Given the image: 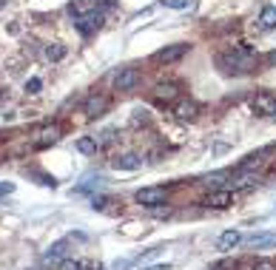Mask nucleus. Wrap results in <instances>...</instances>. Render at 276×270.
<instances>
[{"instance_id":"9b49d317","label":"nucleus","mask_w":276,"mask_h":270,"mask_svg":"<svg viewBox=\"0 0 276 270\" xmlns=\"http://www.w3.org/2000/svg\"><path fill=\"white\" fill-rule=\"evenodd\" d=\"M66 256H68V239H60V242H54V245L49 247V253H46V262L60 264Z\"/></svg>"},{"instance_id":"c85d7f7f","label":"nucleus","mask_w":276,"mask_h":270,"mask_svg":"<svg viewBox=\"0 0 276 270\" xmlns=\"http://www.w3.org/2000/svg\"><path fill=\"white\" fill-rule=\"evenodd\" d=\"M142 270H171L168 264H151V267H142Z\"/></svg>"},{"instance_id":"1a4fd4ad","label":"nucleus","mask_w":276,"mask_h":270,"mask_svg":"<svg viewBox=\"0 0 276 270\" xmlns=\"http://www.w3.org/2000/svg\"><path fill=\"white\" fill-rule=\"evenodd\" d=\"M111 168H117V171H140L142 157L140 153H117L114 160H111Z\"/></svg>"},{"instance_id":"a878e982","label":"nucleus","mask_w":276,"mask_h":270,"mask_svg":"<svg viewBox=\"0 0 276 270\" xmlns=\"http://www.w3.org/2000/svg\"><path fill=\"white\" fill-rule=\"evenodd\" d=\"M253 270H276V264L268 262V259H259V262L253 264Z\"/></svg>"},{"instance_id":"aec40b11","label":"nucleus","mask_w":276,"mask_h":270,"mask_svg":"<svg viewBox=\"0 0 276 270\" xmlns=\"http://www.w3.org/2000/svg\"><path fill=\"white\" fill-rule=\"evenodd\" d=\"M100 182H103V177H88L83 185H77V188H74V194H88V190L100 188Z\"/></svg>"},{"instance_id":"5701e85b","label":"nucleus","mask_w":276,"mask_h":270,"mask_svg":"<svg viewBox=\"0 0 276 270\" xmlns=\"http://www.w3.org/2000/svg\"><path fill=\"white\" fill-rule=\"evenodd\" d=\"M40 88H43V80H40V77H31V80L26 83V91L29 94H40Z\"/></svg>"},{"instance_id":"f03ea898","label":"nucleus","mask_w":276,"mask_h":270,"mask_svg":"<svg viewBox=\"0 0 276 270\" xmlns=\"http://www.w3.org/2000/svg\"><path fill=\"white\" fill-rule=\"evenodd\" d=\"M251 108L256 111L259 117H273L276 114V97L270 91H256L251 100Z\"/></svg>"},{"instance_id":"c756f323","label":"nucleus","mask_w":276,"mask_h":270,"mask_svg":"<svg viewBox=\"0 0 276 270\" xmlns=\"http://www.w3.org/2000/svg\"><path fill=\"white\" fill-rule=\"evenodd\" d=\"M86 270H105L100 262H91V264H86Z\"/></svg>"},{"instance_id":"ddd939ff","label":"nucleus","mask_w":276,"mask_h":270,"mask_svg":"<svg viewBox=\"0 0 276 270\" xmlns=\"http://www.w3.org/2000/svg\"><path fill=\"white\" fill-rule=\"evenodd\" d=\"M171 111H174V117H177V120H194L196 117V103L182 100V103H177Z\"/></svg>"},{"instance_id":"393cba45","label":"nucleus","mask_w":276,"mask_h":270,"mask_svg":"<svg viewBox=\"0 0 276 270\" xmlns=\"http://www.w3.org/2000/svg\"><path fill=\"white\" fill-rule=\"evenodd\" d=\"M14 194V182H0V197H12Z\"/></svg>"},{"instance_id":"423d86ee","label":"nucleus","mask_w":276,"mask_h":270,"mask_svg":"<svg viewBox=\"0 0 276 270\" xmlns=\"http://www.w3.org/2000/svg\"><path fill=\"white\" fill-rule=\"evenodd\" d=\"M57 140H60V125H43V128L34 131L31 145L34 148H49V145H54Z\"/></svg>"},{"instance_id":"dca6fc26","label":"nucleus","mask_w":276,"mask_h":270,"mask_svg":"<svg viewBox=\"0 0 276 270\" xmlns=\"http://www.w3.org/2000/svg\"><path fill=\"white\" fill-rule=\"evenodd\" d=\"M63 57H66V46H63V43L46 46V60H49V63H60Z\"/></svg>"},{"instance_id":"6e6552de","label":"nucleus","mask_w":276,"mask_h":270,"mask_svg":"<svg viewBox=\"0 0 276 270\" xmlns=\"http://www.w3.org/2000/svg\"><path fill=\"white\" fill-rule=\"evenodd\" d=\"M188 54V46L185 43H174V46H165V49H160L157 54H154V60L157 63H177V60H182V57Z\"/></svg>"},{"instance_id":"a211bd4d","label":"nucleus","mask_w":276,"mask_h":270,"mask_svg":"<svg viewBox=\"0 0 276 270\" xmlns=\"http://www.w3.org/2000/svg\"><path fill=\"white\" fill-rule=\"evenodd\" d=\"M97 140H94V137H80V140H77V151L80 153H88V157H91V153H97Z\"/></svg>"},{"instance_id":"f8f14e48","label":"nucleus","mask_w":276,"mask_h":270,"mask_svg":"<svg viewBox=\"0 0 276 270\" xmlns=\"http://www.w3.org/2000/svg\"><path fill=\"white\" fill-rule=\"evenodd\" d=\"M242 242V234L240 230H225V234L219 236V242H216V247H219L222 253H228V250H233V247Z\"/></svg>"},{"instance_id":"20e7f679","label":"nucleus","mask_w":276,"mask_h":270,"mask_svg":"<svg viewBox=\"0 0 276 270\" xmlns=\"http://www.w3.org/2000/svg\"><path fill=\"white\" fill-rule=\"evenodd\" d=\"M108 103L111 100L105 97V94H91V97L86 100V105H83V114H86L88 120H97L108 111Z\"/></svg>"},{"instance_id":"7c9ffc66","label":"nucleus","mask_w":276,"mask_h":270,"mask_svg":"<svg viewBox=\"0 0 276 270\" xmlns=\"http://www.w3.org/2000/svg\"><path fill=\"white\" fill-rule=\"evenodd\" d=\"M268 63H270V66H276V51H270V54H268Z\"/></svg>"},{"instance_id":"f257e3e1","label":"nucleus","mask_w":276,"mask_h":270,"mask_svg":"<svg viewBox=\"0 0 276 270\" xmlns=\"http://www.w3.org/2000/svg\"><path fill=\"white\" fill-rule=\"evenodd\" d=\"M216 66L225 74H245L253 68V51L251 49H231L228 54L216 57Z\"/></svg>"},{"instance_id":"cd10ccee","label":"nucleus","mask_w":276,"mask_h":270,"mask_svg":"<svg viewBox=\"0 0 276 270\" xmlns=\"http://www.w3.org/2000/svg\"><path fill=\"white\" fill-rule=\"evenodd\" d=\"M131 267V262H125V259H123V262H117L114 264V270H128Z\"/></svg>"},{"instance_id":"f3484780","label":"nucleus","mask_w":276,"mask_h":270,"mask_svg":"<svg viewBox=\"0 0 276 270\" xmlns=\"http://www.w3.org/2000/svg\"><path fill=\"white\" fill-rule=\"evenodd\" d=\"M259 23H262V29H276V6H265L259 14Z\"/></svg>"},{"instance_id":"6ab92c4d","label":"nucleus","mask_w":276,"mask_h":270,"mask_svg":"<svg viewBox=\"0 0 276 270\" xmlns=\"http://www.w3.org/2000/svg\"><path fill=\"white\" fill-rule=\"evenodd\" d=\"M225 179H228V173H225V171H216V173H208V177H205V179H203V182H205V185H208V188H214V190H219V185H222V182H225Z\"/></svg>"},{"instance_id":"39448f33","label":"nucleus","mask_w":276,"mask_h":270,"mask_svg":"<svg viewBox=\"0 0 276 270\" xmlns=\"http://www.w3.org/2000/svg\"><path fill=\"white\" fill-rule=\"evenodd\" d=\"M137 83H140V71L131 68V66L120 68V71L114 74V88H117V91H131Z\"/></svg>"},{"instance_id":"2eb2a0df","label":"nucleus","mask_w":276,"mask_h":270,"mask_svg":"<svg viewBox=\"0 0 276 270\" xmlns=\"http://www.w3.org/2000/svg\"><path fill=\"white\" fill-rule=\"evenodd\" d=\"M154 97L160 100V103H171L177 97V86L174 83H160V86L154 88Z\"/></svg>"},{"instance_id":"bb28decb","label":"nucleus","mask_w":276,"mask_h":270,"mask_svg":"<svg viewBox=\"0 0 276 270\" xmlns=\"http://www.w3.org/2000/svg\"><path fill=\"white\" fill-rule=\"evenodd\" d=\"M160 250H162V247H151V250H145V253L140 256V262H148V259H157V256H160Z\"/></svg>"},{"instance_id":"4468645a","label":"nucleus","mask_w":276,"mask_h":270,"mask_svg":"<svg viewBox=\"0 0 276 270\" xmlns=\"http://www.w3.org/2000/svg\"><path fill=\"white\" fill-rule=\"evenodd\" d=\"M245 242L251 247H273L276 245V234H251V236H245Z\"/></svg>"},{"instance_id":"7ed1b4c3","label":"nucleus","mask_w":276,"mask_h":270,"mask_svg":"<svg viewBox=\"0 0 276 270\" xmlns=\"http://www.w3.org/2000/svg\"><path fill=\"white\" fill-rule=\"evenodd\" d=\"M168 190L165 188H142L137 190V202L145 205V208H157V205H165Z\"/></svg>"},{"instance_id":"4be33fe9","label":"nucleus","mask_w":276,"mask_h":270,"mask_svg":"<svg viewBox=\"0 0 276 270\" xmlns=\"http://www.w3.org/2000/svg\"><path fill=\"white\" fill-rule=\"evenodd\" d=\"M105 205H114V199H111V197H94L91 199V208L94 210H105Z\"/></svg>"},{"instance_id":"0eeeda50","label":"nucleus","mask_w":276,"mask_h":270,"mask_svg":"<svg viewBox=\"0 0 276 270\" xmlns=\"http://www.w3.org/2000/svg\"><path fill=\"white\" fill-rule=\"evenodd\" d=\"M74 26H77V31H80V34L91 37L94 31L103 26V14H100V12H88V14H83V17L74 20Z\"/></svg>"},{"instance_id":"412c9836","label":"nucleus","mask_w":276,"mask_h":270,"mask_svg":"<svg viewBox=\"0 0 276 270\" xmlns=\"http://www.w3.org/2000/svg\"><path fill=\"white\" fill-rule=\"evenodd\" d=\"M168 9H177V12H182V9H191L194 6V0H162Z\"/></svg>"},{"instance_id":"b1692460","label":"nucleus","mask_w":276,"mask_h":270,"mask_svg":"<svg viewBox=\"0 0 276 270\" xmlns=\"http://www.w3.org/2000/svg\"><path fill=\"white\" fill-rule=\"evenodd\" d=\"M60 270H86V264L71 262V259H63V262H60Z\"/></svg>"},{"instance_id":"9d476101","label":"nucleus","mask_w":276,"mask_h":270,"mask_svg":"<svg viewBox=\"0 0 276 270\" xmlns=\"http://www.w3.org/2000/svg\"><path fill=\"white\" fill-rule=\"evenodd\" d=\"M231 202H233L231 190H211L208 197L203 199V205H205V208H214V210H225Z\"/></svg>"}]
</instances>
